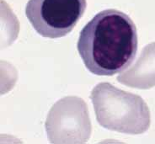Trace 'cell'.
Returning <instances> with one entry per match:
<instances>
[{"label": "cell", "mask_w": 155, "mask_h": 144, "mask_svg": "<svg viewBox=\"0 0 155 144\" xmlns=\"http://www.w3.org/2000/svg\"><path fill=\"white\" fill-rule=\"evenodd\" d=\"M51 143H85L91 136L92 126L85 101L77 96L59 100L51 108L45 123Z\"/></svg>", "instance_id": "3957f363"}, {"label": "cell", "mask_w": 155, "mask_h": 144, "mask_svg": "<svg viewBox=\"0 0 155 144\" xmlns=\"http://www.w3.org/2000/svg\"><path fill=\"white\" fill-rule=\"evenodd\" d=\"M137 31L129 16L105 9L85 25L78 51L87 69L98 76H113L131 65L137 51Z\"/></svg>", "instance_id": "6da1fadb"}, {"label": "cell", "mask_w": 155, "mask_h": 144, "mask_svg": "<svg viewBox=\"0 0 155 144\" xmlns=\"http://www.w3.org/2000/svg\"><path fill=\"white\" fill-rule=\"evenodd\" d=\"M86 7V0H29L25 15L38 34L54 39L73 31Z\"/></svg>", "instance_id": "277c9868"}, {"label": "cell", "mask_w": 155, "mask_h": 144, "mask_svg": "<svg viewBox=\"0 0 155 144\" xmlns=\"http://www.w3.org/2000/svg\"><path fill=\"white\" fill-rule=\"evenodd\" d=\"M117 81L131 88L149 90L155 86V42L147 45L139 57L127 70L117 77Z\"/></svg>", "instance_id": "5b68a950"}, {"label": "cell", "mask_w": 155, "mask_h": 144, "mask_svg": "<svg viewBox=\"0 0 155 144\" xmlns=\"http://www.w3.org/2000/svg\"><path fill=\"white\" fill-rule=\"evenodd\" d=\"M90 99L97 121L104 128L139 135L150 126V110L139 95L120 90L110 83H101L92 90Z\"/></svg>", "instance_id": "7a4b0ae2"}]
</instances>
